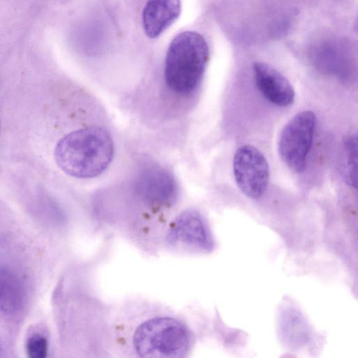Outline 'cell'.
Here are the masks:
<instances>
[{
  "mask_svg": "<svg viewBox=\"0 0 358 358\" xmlns=\"http://www.w3.org/2000/svg\"><path fill=\"white\" fill-rule=\"evenodd\" d=\"M341 47L332 42H323L317 45L313 50V57L315 62L322 68L336 69L342 60L343 54Z\"/></svg>",
  "mask_w": 358,
  "mask_h": 358,
  "instance_id": "cell-11",
  "label": "cell"
},
{
  "mask_svg": "<svg viewBox=\"0 0 358 358\" xmlns=\"http://www.w3.org/2000/svg\"><path fill=\"white\" fill-rule=\"evenodd\" d=\"M180 0H148L143 10L142 23L146 36H160L180 16Z\"/></svg>",
  "mask_w": 358,
  "mask_h": 358,
  "instance_id": "cell-9",
  "label": "cell"
},
{
  "mask_svg": "<svg viewBox=\"0 0 358 358\" xmlns=\"http://www.w3.org/2000/svg\"><path fill=\"white\" fill-rule=\"evenodd\" d=\"M208 60L209 48L203 36L194 31L180 33L172 40L166 52V85L178 94L190 93L201 81Z\"/></svg>",
  "mask_w": 358,
  "mask_h": 358,
  "instance_id": "cell-2",
  "label": "cell"
},
{
  "mask_svg": "<svg viewBox=\"0 0 358 358\" xmlns=\"http://www.w3.org/2000/svg\"><path fill=\"white\" fill-rule=\"evenodd\" d=\"M234 174L238 187L247 196L260 197L268 183L269 169L264 155L251 145L239 148L234 157Z\"/></svg>",
  "mask_w": 358,
  "mask_h": 358,
  "instance_id": "cell-5",
  "label": "cell"
},
{
  "mask_svg": "<svg viewBox=\"0 0 358 358\" xmlns=\"http://www.w3.org/2000/svg\"><path fill=\"white\" fill-rule=\"evenodd\" d=\"M114 145L105 129L91 127L66 135L57 144L56 164L66 174L89 178L101 174L111 162Z\"/></svg>",
  "mask_w": 358,
  "mask_h": 358,
  "instance_id": "cell-1",
  "label": "cell"
},
{
  "mask_svg": "<svg viewBox=\"0 0 358 358\" xmlns=\"http://www.w3.org/2000/svg\"><path fill=\"white\" fill-rule=\"evenodd\" d=\"M191 336L187 327L171 317H156L143 322L136 329L133 345L139 357L180 358L185 357Z\"/></svg>",
  "mask_w": 358,
  "mask_h": 358,
  "instance_id": "cell-3",
  "label": "cell"
},
{
  "mask_svg": "<svg viewBox=\"0 0 358 358\" xmlns=\"http://www.w3.org/2000/svg\"><path fill=\"white\" fill-rule=\"evenodd\" d=\"M167 241L171 245L182 244L205 251L213 247L206 224L194 210H186L176 217L169 229Z\"/></svg>",
  "mask_w": 358,
  "mask_h": 358,
  "instance_id": "cell-6",
  "label": "cell"
},
{
  "mask_svg": "<svg viewBox=\"0 0 358 358\" xmlns=\"http://www.w3.org/2000/svg\"><path fill=\"white\" fill-rule=\"evenodd\" d=\"M252 69L256 86L265 99L280 107L288 106L294 102V88L282 74L263 62L254 63Z\"/></svg>",
  "mask_w": 358,
  "mask_h": 358,
  "instance_id": "cell-8",
  "label": "cell"
},
{
  "mask_svg": "<svg viewBox=\"0 0 358 358\" xmlns=\"http://www.w3.org/2000/svg\"><path fill=\"white\" fill-rule=\"evenodd\" d=\"M316 124V116L310 110L296 114L283 127L278 141L279 155L284 163L296 173L306 166Z\"/></svg>",
  "mask_w": 358,
  "mask_h": 358,
  "instance_id": "cell-4",
  "label": "cell"
},
{
  "mask_svg": "<svg viewBox=\"0 0 358 358\" xmlns=\"http://www.w3.org/2000/svg\"><path fill=\"white\" fill-rule=\"evenodd\" d=\"M345 154V178L348 184L358 191V137L347 140Z\"/></svg>",
  "mask_w": 358,
  "mask_h": 358,
  "instance_id": "cell-12",
  "label": "cell"
},
{
  "mask_svg": "<svg viewBox=\"0 0 358 358\" xmlns=\"http://www.w3.org/2000/svg\"><path fill=\"white\" fill-rule=\"evenodd\" d=\"M136 190L140 196L152 205H166L174 200L177 187L173 178L158 166L143 169L138 174Z\"/></svg>",
  "mask_w": 358,
  "mask_h": 358,
  "instance_id": "cell-7",
  "label": "cell"
},
{
  "mask_svg": "<svg viewBox=\"0 0 358 358\" xmlns=\"http://www.w3.org/2000/svg\"><path fill=\"white\" fill-rule=\"evenodd\" d=\"M27 352L31 358H44L48 353L47 340L41 335H34L27 340Z\"/></svg>",
  "mask_w": 358,
  "mask_h": 358,
  "instance_id": "cell-13",
  "label": "cell"
},
{
  "mask_svg": "<svg viewBox=\"0 0 358 358\" xmlns=\"http://www.w3.org/2000/svg\"><path fill=\"white\" fill-rule=\"evenodd\" d=\"M356 29L358 31V17H357V20L356 21Z\"/></svg>",
  "mask_w": 358,
  "mask_h": 358,
  "instance_id": "cell-14",
  "label": "cell"
},
{
  "mask_svg": "<svg viewBox=\"0 0 358 358\" xmlns=\"http://www.w3.org/2000/svg\"><path fill=\"white\" fill-rule=\"evenodd\" d=\"M23 292L20 282L8 269H1V310L11 315L18 312L22 304Z\"/></svg>",
  "mask_w": 358,
  "mask_h": 358,
  "instance_id": "cell-10",
  "label": "cell"
}]
</instances>
